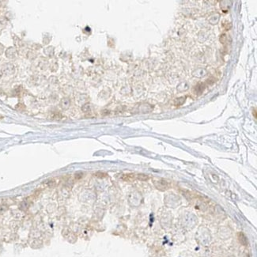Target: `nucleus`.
<instances>
[{
    "label": "nucleus",
    "instance_id": "obj_1",
    "mask_svg": "<svg viewBox=\"0 0 257 257\" xmlns=\"http://www.w3.org/2000/svg\"><path fill=\"white\" fill-rule=\"evenodd\" d=\"M154 185L156 187V188L160 190V191H165V190L169 188V183L163 179L158 180L154 182Z\"/></svg>",
    "mask_w": 257,
    "mask_h": 257
},
{
    "label": "nucleus",
    "instance_id": "obj_2",
    "mask_svg": "<svg viewBox=\"0 0 257 257\" xmlns=\"http://www.w3.org/2000/svg\"><path fill=\"white\" fill-rule=\"evenodd\" d=\"M15 68L14 66L11 63H6L2 67V72L6 74H12L14 73Z\"/></svg>",
    "mask_w": 257,
    "mask_h": 257
},
{
    "label": "nucleus",
    "instance_id": "obj_3",
    "mask_svg": "<svg viewBox=\"0 0 257 257\" xmlns=\"http://www.w3.org/2000/svg\"><path fill=\"white\" fill-rule=\"evenodd\" d=\"M6 57L10 59H14L15 58L16 56H17V51L14 48H9L6 51Z\"/></svg>",
    "mask_w": 257,
    "mask_h": 257
},
{
    "label": "nucleus",
    "instance_id": "obj_4",
    "mask_svg": "<svg viewBox=\"0 0 257 257\" xmlns=\"http://www.w3.org/2000/svg\"><path fill=\"white\" fill-rule=\"evenodd\" d=\"M238 239H239V241L241 242V245H248L247 237H245V234H244L243 233H238Z\"/></svg>",
    "mask_w": 257,
    "mask_h": 257
},
{
    "label": "nucleus",
    "instance_id": "obj_5",
    "mask_svg": "<svg viewBox=\"0 0 257 257\" xmlns=\"http://www.w3.org/2000/svg\"><path fill=\"white\" fill-rule=\"evenodd\" d=\"M60 106L62 107V109H68L69 106H70V101H69V99L67 98L62 99V101H61L60 102Z\"/></svg>",
    "mask_w": 257,
    "mask_h": 257
},
{
    "label": "nucleus",
    "instance_id": "obj_6",
    "mask_svg": "<svg viewBox=\"0 0 257 257\" xmlns=\"http://www.w3.org/2000/svg\"><path fill=\"white\" fill-rule=\"evenodd\" d=\"M135 179H138L139 180H147L149 179V177L146 174L139 173L135 175Z\"/></svg>",
    "mask_w": 257,
    "mask_h": 257
},
{
    "label": "nucleus",
    "instance_id": "obj_7",
    "mask_svg": "<svg viewBox=\"0 0 257 257\" xmlns=\"http://www.w3.org/2000/svg\"><path fill=\"white\" fill-rule=\"evenodd\" d=\"M95 176H96L97 177H105L106 176H107V174L104 173H97L95 174Z\"/></svg>",
    "mask_w": 257,
    "mask_h": 257
},
{
    "label": "nucleus",
    "instance_id": "obj_8",
    "mask_svg": "<svg viewBox=\"0 0 257 257\" xmlns=\"http://www.w3.org/2000/svg\"><path fill=\"white\" fill-rule=\"evenodd\" d=\"M3 51H4V48H3V46L0 44V55L1 54H3Z\"/></svg>",
    "mask_w": 257,
    "mask_h": 257
},
{
    "label": "nucleus",
    "instance_id": "obj_9",
    "mask_svg": "<svg viewBox=\"0 0 257 257\" xmlns=\"http://www.w3.org/2000/svg\"><path fill=\"white\" fill-rule=\"evenodd\" d=\"M1 76H2V72L0 71V78H1Z\"/></svg>",
    "mask_w": 257,
    "mask_h": 257
}]
</instances>
